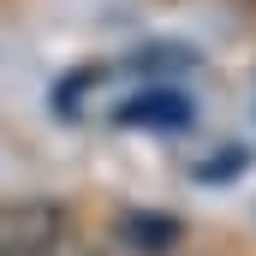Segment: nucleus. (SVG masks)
I'll use <instances>...</instances> for the list:
<instances>
[{
	"label": "nucleus",
	"mask_w": 256,
	"mask_h": 256,
	"mask_svg": "<svg viewBox=\"0 0 256 256\" xmlns=\"http://www.w3.org/2000/svg\"><path fill=\"white\" fill-rule=\"evenodd\" d=\"M120 126H149V131H173V126H191V102L179 90H149L120 108Z\"/></svg>",
	"instance_id": "2"
},
{
	"label": "nucleus",
	"mask_w": 256,
	"mask_h": 256,
	"mask_svg": "<svg viewBox=\"0 0 256 256\" xmlns=\"http://www.w3.org/2000/svg\"><path fill=\"white\" fill-rule=\"evenodd\" d=\"M126 238H131V244H143V250H167V244L179 238V226L161 220V214H143V220L131 214V220H126Z\"/></svg>",
	"instance_id": "3"
},
{
	"label": "nucleus",
	"mask_w": 256,
	"mask_h": 256,
	"mask_svg": "<svg viewBox=\"0 0 256 256\" xmlns=\"http://www.w3.org/2000/svg\"><path fill=\"white\" fill-rule=\"evenodd\" d=\"M66 208L48 196H12L0 202V256H60Z\"/></svg>",
	"instance_id": "1"
}]
</instances>
